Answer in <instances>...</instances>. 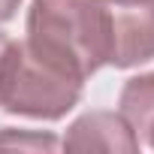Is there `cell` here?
<instances>
[{
    "mask_svg": "<svg viewBox=\"0 0 154 154\" xmlns=\"http://www.w3.org/2000/svg\"><path fill=\"white\" fill-rule=\"evenodd\" d=\"M85 79L27 36L9 42L0 66V109L36 121H60L82 97Z\"/></svg>",
    "mask_w": 154,
    "mask_h": 154,
    "instance_id": "1",
    "label": "cell"
},
{
    "mask_svg": "<svg viewBox=\"0 0 154 154\" xmlns=\"http://www.w3.org/2000/svg\"><path fill=\"white\" fill-rule=\"evenodd\" d=\"M27 39L72 66L82 79L109 63V18L94 0H33Z\"/></svg>",
    "mask_w": 154,
    "mask_h": 154,
    "instance_id": "2",
    "label": "cell"
},
{
    "mask_svg": "<svg viewBox=\"0 0 154 154\" xmlns=\"http://www.w3.org/2000/svg\"><path fill=\"white\" fill-rule=\"evenodd\" d=\"M109 18V63L130 69L154 60V0L127 6H103Z\"/></svg>",
    "mask_w": 154,
    "mask_h": 154,
    "instance_id": "3",
    "label": "cell"
},
{
    "mask_svg": "<svg viewBox=\"0 0 154 154\" xmlns=\"http://www.w3.org/2000/svg\"><path fill=\"white\" fill-rule=\"evenodd\" d=\"M60 145L66 151H115V154H136L142 148L121 112H85L66 127Z\"/></svg>",
    "mask_w": 154,
    "mask_h": 154,
    "instance_id": "4",
    "label": "cell"
},
{
    "mask_svg": "<svg viewBox=\"0 0 154 154\" xmlns=\"http://www.w3.org/2000/svg\"><path fill=\"white\" fill-rule=\"evenodd\" d=\"M118 112L136 133L139 145L154 151V72H142L124 82L118 97Z\"/></svg>",
    "mask_w": 154,
    "mask_h": 154,
    "instance_id": "5",
    "label": "cell"
},
{
    "mask_svg": "<svg viewBox=\"0 0 154 154\" xmlns=\"http://www.w3.org/2000/svg\"><path fill=\"white\" fill-rule=\"evenodd\" d=\"M0 145H18V148H57V139L54 136H27V133H15L12 127H3L0 133Z\"/></svg>",
    "mask_w": 154,
    "mask_h": 154,
    "instance_id": "6",
    "label": "cell"
},
{
    "mask_svg": "<svg viewBox=\"0 0 154 154\" xmlns=\"http://www.w3.org/2000/svg\"><path fill=\"white\" fill-rule=\"evenodd\" d=\"M18 6H21V0H0V24L9 21V18H15Z\"/></svg>",
    "mask_w": 154,
    "mask_h": 154,
    "instance_id": "7",
    "label": "cell"
},
{
    "mask_svg": "<svg viewBox=\"0 0 154 154\" xmlns=\"http://www.w3.org/2000/svg\"><path fill=\"white\" fill-rule=\"evenodd\" d=\"M100 6H127V3H139V0H94Z\"/></svg>",
    "mask_w": 154,
    "mask_h": 154,
    "instance_id": "8",
    "label": "cell"
},
{
    "mask_svg": "<svg viewBox=\"0 0 154 154\" xmlns=\"http://www.w3.org/2000/svg\"><path fill=\"white\" fill-rule=\"evenodd\" d=\"M9 42H12V39H9L6 33H0V66H3V57H6V48H9Z\"/></svg>",
    "mask_w": 154,
    "mask_h": 154,
    "instance_id": "9",
    "label": "cell"
}]
</instances>
